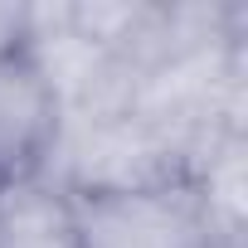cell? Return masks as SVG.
<instances>
[{"instance_id": "1", "label": "cell", "mask_w": 248, "mask_h": 248, "mask_svg": "<svg viewBox=\"0 0 248 248\" xmlns=\"http://www.w3.org/2000/svg\"><path fill=\"white\" fill-rule=\"evenodd\" d=\"M39 180L59 185L68 200H88V195L161 190L190 175H185L180 146L156 122H146L141 112H122V117L83 122V127H59Z\"/></svg>"}, {"instance_id": "2", "label": "cell", "mask_w": 248, "mask_h": 248, "mask_svg": "<svg viewBox=\"0 0 248 248\" xmlns=\"http://www.w3.org/2000/svg\"><path fill=\"white\" fill-rule=\"evenodd\" d=\"M78 248H209V219L190 180L137 190V195H88L73 200Z\"/></svg>"}, {"instance_id": "3", "label": "cell", "mask_w": 248, "mask_h": 248, "mask_svg": "<svg viewBox=\"0 0 248 248\" xmlns=\"http://www.w3.org/2000/svg\"><path fill=\"white\" fill-rule=\"evenodd\" d=\"M59 137V107L25 59V49L0 54V185L44 170Z\"/></svg>"}, {"instance_id": "4", "label": "cell", "mask_w": 248, "mask_h": 248, "mask_svg": "<svg viewBox=\"0 0 248 248\" xmlns=\"http://www.w3.org/2000/svg\"><path fill=\"white\" fill-rule=\"evenodd\" d=\"M0 248H78L73 200L39 175L0 185Z\"/></svg>"}, {"instance_id": "5", "label": "cell", "mask_w": 248, "mask_h": 248, "mask_svg": "<svg viewBox=\"0 0 248 248\" xmlns=\"http://www.w3.org/2000/svg\"><path fill=\"white\" fill-rule=\"evenodd\" d=\"M200 190L204 219L214 238H243V214H248V137H229L190 180Z\"/></svg>"}, {"instance_id": "6", "label": "cell", "mask_w": 248, "mask_h": 248, "mask_svg": "<svg viewBox=\"0 0 248 248\" xmlns=\"http://www.w3.org/2000/svg\"><path fill=\"white\" fill-rule=\"evenodd\" d=\"M25 34H30L25 5H0V54H15V49H25Z\"/></svg>"}, {"instance_id": "7", "label": "cell", "mask_w": 248, "mask_h": 248, "mask_svg": "<svg viewBox=\"0 0 248 248\" xmlns=\"http://www.w3.org/2000/svg\"><path fill=\"white\" fill-rule=\"evenodd\" d=\"M209 248H243V238H209Z\"/></svg>"}]
</instances>
